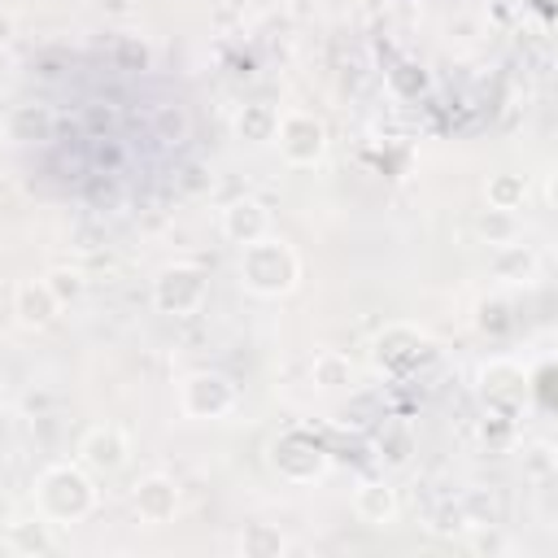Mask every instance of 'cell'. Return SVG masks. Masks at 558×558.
I'll list each match as a JSON object with an SVG mask.
<instances>
[{"label": "cell", "mask_w": 558, "mask_h": 558, "mask_svg": "<svg viewBox=\"0 0 558 558\" xmlns=\"http://www.w3.org/2000/svg\"><path fill=\"white\" fill-rule=\"evenodd\" d=\"M296 275H301V262L296 253L279 240V235H262L253 244H240V279L248 292L257 296H283L296 288Z\"/></svg>", "instance_id": "cell-1"}, {"label": "cell", "mask_w": 558, "mask_h": 558, "mask_svg": "<svg viewBox=\"0 0 558 558\" xmlns=\"http://www.w3.org/2000/svg\"><path fill=\"white\" fill-rule=\"evenodd\" d=\"M35 506L48 523H78L96 506V488L78 466H48L35 484Z\"/></svg>", "instance_id": "cell-2"}, {"label": "cell", "mask_w": 558, "mask_h": 558, "mask_svg": "<svg viewBox=\"0 0 558 558\" xmlns=\"http://www.w3.org/2000/svg\"><path fill=\"white\" fill-rule=\"evenodd\" d=\"M270 462L283 480L292 484H310L327 471V449L310 436V432H283L279 440H270Z\"/></svg>", "instance_id": "cell-3"}, {"label": "cell", "mask_w": 558, "mask_h": 558, "mask_svg": "<svg viewBox=\"0 0 558 558\" xmlns=\"http://www.w3.org/2000/svg\"><path fill=\"white\" fill-rule=\"evenodd\" d=\"M205 301V270L192 262H174L153 283V305L161 314H192Z\"/></svg>", "instance_id": "cell-4"}, {"label": "cell", "mask_w": 558, "mask_h": 558, "mask_svg": "<svg viewBox=\"0 0 558 558\" xmlns=\"http://www.w3.org/2000/svg\"><path fill=\"white\" fill-rule=\"evenodd\" d=\"M179 405L187 418H222L235 405V384L218 371H196L179 384Z\"/></svg>", "instance_id": "cell-5"}, {"label": "cell", "mask_w": 558, "mask_h": 558, "mask_svg": "<svg viewBox=\"0 0 558 558\" xmlns=\"http://www.w3.org/2000/svg\"><path fill=\"white\" fill-rule=\"evenodd\" d=\"M275 140H279V153L292 166H314L327 153V131H323V122L314 113H288V118H279Z\"/></svg>", "instance_id": "cell-6"}, {"label": "cell", "mask_w": 558, "mask_h": 558, "mask_svg": "<svg viewBox=\"0 0 558 558\" xmlns=\"http://www.w3.org/2000/svg\"><path fill=\"white\" fill-rule=\"evenodd\" d=\"M126 453H131V445H126L122 427H113V423H100V427H92V432L78 440L83 466H92V471H100V475L122 471V466H126Z\"/></svg>", "instance_id": "cell-7"}, {"label": "cell", "mask_w": 558, "mask_h": 558, "mask_svg": "<svg viewBox=\"0 0 558 558\" xmlns=\"http://www.w3.org/2000/svg\"><path fill=\"white\" fill-rule=\"evenodd\" d=\"M131 506L144 523H170L179 510V484L170 475H144L131 488Z\"/></svg>", "instance_id": "cell-8"}, {"label": "cell", "mask_w": 558, "mask_h": 558, "mask_svg": "<svg viewBox=\"0 0 558 558\" xmlns=\"http://www.w3.org/2000/svg\"><path fill=\"white\" fill-rule=\"evenodd\" d=\"M270 231V209L257 201V196H235L227 209H222V235L231 244H253Z\"/></svg>", "instance_id": "cell-9"}, {"label": "cell", "mask_w": 558, "mask_h": 558, "mask_svg": "<svg viewBox=\"0 0 558 558\" xmlns=\"http://www.w3.org/2000/svg\"><path fill=\"white\" fill-rule=\"evenodd\" d=\"M13 314L22 327H48L61 314V301L52 296V288L44 279H26L13 288Z\"/></svg>", "instance_id": "cell-10"}, {"label": "cell", "mask_w": 558, "mask_h": 558, "mask_svg": "<svg viewBox=\"0 0 558 558\" xmlns=\"http://www.w3.org/2000/svg\"><path fill=\"white\" fill-rule=\"evenodd\" d=\"M275 131H279V113H275V105H266V100L244 105V109L235 113V135L248 140V144H266V140H275Z\"/></svg>", "instance_id": "cell-11"}, {"label": "cell", "mask_w": 558, "mask_h": 558, "mask_svg": "<svg viewBox=\"0 0 558 558\" xmlns=\"http://www.w3.org/2000/svg\"><path fill=\"white\" fill-rule=\"evenodd\" d=\"M493 270H497V279L523 283V279H532V275H536V253H532L527 244H519V240L497 244V253H493Z\"/></svg>", "instance_id": "cell-12"}, {"label": "cell", "mask_w": 558, "mask_h": 558, "mask_svg": "<svg viewBox=\"0 0 558 558\" xmlns=\"http://www.w3.org/2000/svg\"><path fill=\"white\" fill-rule=\"evenodd\" d=\"M353 510H357V519H366V523H392V514H397V493H392L388 484H362L357 497H353Z\"/></svg>", "instance_id": "cell-13"}, {"label": "cell", "mask_w": 558, "mask_h": 558, "mask_svg": "<svg viewBox=\"0 0 558 558\" xmlns=\"http://www.w3.org/2000/svg\"><path fill=\"white\" fill-rule=\"evenodd\" d=\"M314 384L318 388H327V392H336V388H349L353 384V366H349V357L344 353H336V349H323L318 357H314Z\"/></svg>", "instance_id": "cell-14"}, {"label": "cell", "mask_w": 558, "mask_h": 558, "mask_svg": "<svg viewBox=\"0 0 558 558\" xmlns=\"http://www.w3.org/2000/svg\"><path fill=\"white\" fill-rule=\"evenodd\" d=\"M475 231L497 248V244H510V240L519 235V218H514V209H493V205H488V214H480Z\"/></svg>", "instance_id": "cell-15"}, {"label": "cell", "mask_w": 558, "mask_h": 558, "mask_svg": "<svg viewBox=\"0 0 558 558\" xmlns=\"http://www.w3.org/2000/svg\"><path fill=\"white\" fill-rule=\"evenodd\" d=\"M527 196V179L523 174H493L488 179V205L493 209H519Z\"/></svg>", "instance_id": "cell-16"}, {"label": "cell", "mask_w": 558, "mask_h": 558, "mask_svg": "<svg viewBox=\"0 0 558 558\" xmlns=\"http://www.w3.org/2000/svg\"><path fill=\"white\" fill-rule=\"evenodd\" d=\"M240 549L248 558H275V554H283V536L270 523H248L244 536H240Z\"/></svg>", "instance_id": "cell-17"}, {"label": "cell", "mask_w": 558, "mask_h": 558, "mask_svg": "<svg viewBox=\"0 0 558 558\" xmlns=\"http://www.w3.org/2000/svg\"><path fill=\"white\" fill-rule=\"evenodd\" d=\"M9 541L22 554H48L52 549V541L44 532V519H17V523H9Z\"/></svg>", "instance_id": "cell-18"}, {"label": "cell", "mask_w": 558, "mask_h": 558, "mask_svg": "<svg viewBox=\"0 0 558 558\" xmlns=\"http://www.w3.org/2000/svg\"><path fill=\"white\" fill-rule=\"evenodd\" d=\"M44 283L52 288V296L61 301V310L83 292V275H78V270H70V266H52V270L44 275Z\"/></svg>", "instance_id": "cell-19"}, {"label": "cell", "mask_w": 558, "mask_h": 558, "mask_svg": "<svg viewBox=\"0 0 558 558\" xmlns=\"http://www.w3.org/2000/svg\"><path fill=\"white\" fill-rule=\"evenodd\" d=\"M31 126H35V131H48V113H44V109H39V113H31V109H17V113L9 118V135H13V140H22Z\"/></svg>", "instance_id": "cell-20"}, {"label": "cell", "mask_w": 558, "mask_h": 558, "mask_svg": "<svg viewBox=\"0 0 558 558\" xmlns=\"http://www.w3.org/2000/svg\"><path fill=\"white\" fill-rule=\"evenodd\" d=\"M0 39H9V17H0Z\"/></svg>", "instance_id": "cell-21"}, {"label": "cell", "mask_w": 558, "mask_h": 558, "mask_svg": "<svg viewBox=\"0 0 558 558\" xmlns=\"http://www.w3.org/2000/svg\"><path fill=\"white\" fill-rule=\"evenodd\" d=\"M0 140H4V126H0Z\"/></svg>", "instance_id": "cell-22"}]
</instances>
